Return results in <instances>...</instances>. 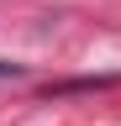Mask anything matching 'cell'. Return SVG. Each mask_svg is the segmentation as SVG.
Returning <instances> with one entry per match:
<instances>
[{
	"instance_id": "obj_1",
	"label": "cell",
	"mask_w": 121,
	"mask_h": 126,
	"mask_svg": "<svg viewBox=\"0 0 121 126\" xmlns=\"http://www.w3.org/2000/svg\"><path fill=\"white\" fill-rule=\"evenodd\" d=\"M5 79H21V63H5V58H0V84H5Z\"/></svg>"
}]
</instances>
